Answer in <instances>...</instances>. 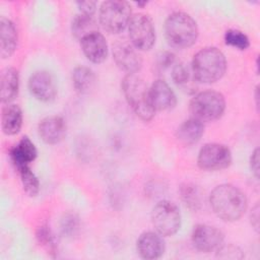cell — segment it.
<instances>
[{
  "label": "cell",
  "mask_w": 260,
  "mask_h": 260,
  "mask_svg": "<svg viewBox=\"0 0 260 260\" xmlns=\"http://www.w3.org/2000/svg\"><path fill=\"white\" fill-rule=\"evenodd\" d=\"M209 203L216 216L224 221L240 219L248 206L245 193L231 184L216 186L210 193Z\"/></svg>",
  "instance_id": "cell-1"
},
{
  "label": "cell",
  "mask_w": 260,
  "mask_h": 260,
  "mask_svg": "<svg viewBox=\"0 0 260 260\" xmlns=\"http://www.w3.org/2000/svg\"><path fill=\"white\" fill-rule=\"evenodd\" d=\"M191 70L198 83H213L223 76L226 70V60L217 48H203L194 55Z\"/></svg>",
  "instance_id": "cell-2"
},
{
  "label": "cell",
  "mask_w": 260,
  "mask_h": 260,
  "mask_svg": "<svg viewBox=\"0 0 260 260\" xmlns=\"http://www.w3.org/2000/svg\"><path fill=\"white\" fill-rule=\"evenodd\" d=\"M165 35L171 47L183 50L195 44L198 38V26L189 14L174 12L166 19Z\"/></svg>",
  "instance_id": "cell-3"
},
{
  "label": "cell",
  "mask_w": 260,
  "mask_h": 260,
  "mask_svg": "<svg viewBox=\"0 0 260 260\" xmlns=\"http://www.w3.org/2000/svg\"><path fill=\"white\" fill-rule=\"evenodd\" d=\"M122 91L128 105L141 120L147 122L154 116V109L149 99V87L136 74H127L122 80Z\"/></svg>",
  "instance_id": "cell-4"
},
{
  "label": "cell",
  "mask_w": 260,
  "mask_h": 260,
  "mask_svg": "<svg viewBox=\"0 0 260 260\" xmlns=\"http://www.w3.org/2000/svg\"><path fill=\"white\" fill-rule=\"evenodd\" d=\"M225 109L224 96L215 90H203L194 95L190 102L191 118L202 123L219 119Z\"/></svg>",
  "instance_id": "cell-5"
},
{
  "label": "cell",
  "mask_w": 260,
  "mask_h": 260,
  "mask_svg": "<svg viewBox=\"0 0 260 260\" xmlns=\"http://www.w3.org/2000/svg\"><path fill=\"white\" fill-rule=\"evenodd\" d=\"M99 19L101 25L110 34L123 31L132 18L131 6L126 1L109 0L102 3Z\"/></svg>",
  "instance_id": "cell-6"
},
{
  "label": "cell",
  "mask_w": 260,
  "mask_h": 260,
  "mask_svg": "<svg viewBox=\"0 0 260 260\" xmlns=\"http://www.w3.org/2000/svg\"><path fill=\"white\" fill-rule=\"evenodd\" d=\"M151 222L156 233L162 237L175 235L181 226V213L178 206L169 200L157 202L151 211Z\"/></svg>",
  "instance_id": "cell-7"
},
{
  "label": "cell",
  "mask_w": 260,
  "mask_h": 260,
  "mask_svg": "<svg viewBox=\"0 0 260 260\" xmlns=\"http://www.w3.org/2000/svg\"><path fill=\"white\" fill-rule=\"evenodd\" d=\"M130 43L140 51L150 50L155 43V28L151 18L143 13L132 15L128 25Z\"/></svg>",
  "instance_id": "cell-8"
},
{
  "label": "cell",
  "mask_w": 260,
  "mask_h": 260,
  "mask_svg": "<svg viewBox=\"0 0 260 260\" xmlns=\"http://www.w3.org/2000/svg\"><path fill=\"white\" fill-rule=\"evenodd\" d=\"M197 164L205 171H220L232 164V152L224 144L207 143L199 150Z\"/></svg>",
  "instance_id": "cell-9"
},
{
  "label": "cell",
  "mask_w": 260,
  "mask_h": 260,
  "mask_svg": "<svg viewBox=\"0 0 260 260\" xmlns=\"http://www.w3.org/2000/svg\"><path fill=\"white\" fill-rule=\"evenodd\" d=\"M193 246L200 252H215L222 244L224 236L215 226L200 223L194 226L191 235Z\"/></svg>",
  "instance_id": "cell-10"
},
{
  "label": "cell",
  "mask_w": 260,
  "mask_h": 260,
  "mask_svg": "<svg viewBox=\"0 0 260 260\" xmlns=\"http://www.w3.org/2000/svg\"><path fill=\"white\" fill-rule=\"evenodd\" d=\"M113 56L118 67L128 74H135L142 66V58L137 49L127 41H118L113 46Z\"/></svg>",
  "instance_id": "cell-11"
},
{
  "label": "cell",
  "mask_w": 260,
  "mask_h": 260,
  "mask_svg": "<svg viewBox=\"0 0 260 260\" xmlns=\"http://www.w3.org/2000/svg\"><path fill=\"white\" fill-rule=\"evenodd\" d=\"M30 93L42 102H51L56 98L57 87L53 76L47 71H37L28 79Z\"/></svg>",
  "instance_id": "cell-12"
},
{
  "label": "cell",
  "mask_w": 260,
  "mask_h": 260,
  "mask_svg": "<svg viewBox=\"0 0 260 260\" xmlns=\"http://www.w3.org/2000/svg\"><path fill=\"white\" fill-rule=\"evenodd\" d=\"M136 249L141 258L153 260L164 255L166 245L162 236L158 233L144 232L136 242Z\"/></svg>",
  "instance_id": "cell-13"
},
{
  "label": "cell",
  "mask_w": 260,
  "mask_h": 260,
  "mask_svg": "<svg viewBox=\"0 0 260 260\" xmlns=\"http://www.w3.org/2000/svg\"><path fill=\"white\" fill-rule=\"evenodd\" d=\"M80 47L84 56L92 63H102L108 56V43L99 30L82 38Z\"/></svg>",
  "instance_id": "cell-14"
},
{
  "label": "cell",
  "mask_w": 260,
  "mask_h": 260,
  "mask_svg": "<svg viewBox=\"0 0 260 260\" xmlns=\"http://www.w3.org/2000/svg\"><path fill=\"white\" fill-rule=\"evenodd\" d=\"M149 99L154 111H169L175 108L177 98L170 85L161 79L155 80L149 87Z\"/></svg>",
  "instance_id": "cell-15"
},
{
  "label": "cell",
  "mask_w": 260,
  "mask_h": 260,
  "mask_svg": "<svg viewBox=\"0 0 260 260\" xmlns=\"http://www.w3.org/2000/svg\"><path fill=\"white\" fill-rule=\"evenodd\" d=\"M42 140L47 144H57L66 135V123L60 116H49L44 118L38 127Z\"/></svg>",
  "instance_id": "cell-16"
},
{
  "label": "cell",
  "mask_w": 260,
  "mask_h": 260,
  "mask_svg": "<svg viewBox=\"0 0 260 260\" xmlns=\"http://www.w3.org/2000/svg\"><path fill=\"white\" fill-rule=\"evenodd\" d=\"M18 35L14 23L6 18H0V56L7 59L12 56L17 47Z\"/></svg>",
  "instance_id": "cell-17"
},
{
  "label": "cell",
  "mask_w": 260,
  "mask_h": 260,
  "mask_svg": "<svg viewBox=\"0 0 260 260\" xmlns=\"http://www.w3.org/2000/svg\"><path fill=\"white\" fill-rule=\"evenodd\" d=\"M38 155V150L34 142L27 137L23 136L19 142L10 149V159L15 169L26 166L32 162Z\"/></svg>",
  "instance_id": "cell-18"
},
{
  "label": "cell",
  "mask_w": 260,
  "mask_h": 260,
  "mask_svg": "<svg viewBox=\"0 0 260 260\" xmlns=\"http://www.w3.org/2000/svg\"><path fill=\"white\" fill-rule=\"evenodd\" d=\"M19 75L15 68L8 67L2 70L0 76V99L4 104H10L17 95Z\"/></svg>",
  "instance_id": "cell-19"
},
{
  "label": "cell",
  "mask_w": 260,
  "mask_h": 260,
  "mask_svg": "<svg viewBox=\"0 0 260 260\" xmlns=\"http://www.w3.org/2000/svg\"><path fill=\"white\" fill-rule=\"evenodd\" d=\"M204 133V125L202 122L190 118L184 121L177 129L176 137L184 145H192L200 140Z\"/></svg>",
  "instance_id": "cell-20"
},
{
  "label": "cell",
  "mask_w": 260,
  "mask_h": 260,
  "mask_svg": "<svg viewBox=\"0 0 260 260\" xmlns=\"http://www.w3.org/2000/svg\"><path fill=\"white\" fill-rule=\"evenodd\" d=\"M22 126L21 109L14 104H7L2 109L1 128L4 134L14 135L19 132Z\"/></svg>",
  "instance_id": "cell-21"
},
{
  "label": "cell",
  "mask_w": 260,
  "mask_h": 260,
  "mask_svg": "<svg viewBox=\"0 0 260 260\" xmlns=\"http://www.w3.org/2000/svg\"><path fill=\"white\" fill-rule=\"evenodd\" d=\"M72 82L77 92L88 93L94 87L95 74L86 66H77L72 72Z\"/></svg>",
  "instance_id": "cell-22"
},
{
  "label": "cell",
  "mask_w": 260,
  "mask_h": 260,
  "mask_svg": "<svg viewBox=\"0 0 260 260\" xmlns=\"http://www.w3.org/2000/svg\"><path fill=\"white\" fill-rule=\"evenodd\" d=\"M172 78L176 85L183 90L194 92L196 89L197 81L193 76L191 66H187L184 63L176 64L172 69Z\"/></svg>",
  "instance_id": "cell-23"
},
{
  "label": "cell",
  "mask_w": 260,
  "mask_h": 260,
  "mask_svg": "<svg viewBox=\"0 0 260 260\" xmlns=\"http://www.w3.org/2000/svg\"><path fill=\"white\" fill-rule=\"evenodd\" d=\"M71 31L79 41L85 36L98 31V25L93 15H86L83 13L75 15L71 22Z\"/></svg>",
  "instance_id": "cell-24"
},
{
  "label": "cell",
  "mask_w": 260,
  "mask_h": 260,
  "mask_svg": "<svg viewBox=\"0 0 260 260\" xmlns=\"http://www.w3.org/2000/svg\"><path fill=\"white\" fill-rule=\"evenodd\" d=\"M16 170L19 174L20 182L24 192L30 197L37 196L40 191V182L35 173L31 171L30 167L28 165L21 166Z\"/></svg>",
  "instance_id": "cell-25"
},
{
  "label": "cell",
  "mask_w": 260,
  "mask_h": 260,
  "mask_svg": "<svg viewBox=\"0 0 260 260\" xmlns=\"http://www.w3.org/2000/svg\"><path fill=\"white\" fill-rule=\"evenodd\" d=\"M36 237L38 239V242L40 245H42L43 248H45L48 253L52 256H55L57 253V242L56 238L51 231L50 226L47 223L41 224L36 233Z\"/></svg>",
  "instance_id": "cell-26"
},
{
  "label": "cell",
  "mask_w": 260,
  "mask_h": 260,
  "mask_svg": "<svg viewBox=\"0 0 260 260\" xmlns=\"http://www.w3.org/2000/svg\"><path fill=\"white\" fill-rule=\"evenodd\" d=\"M181 198L190 209L196 210L201 204V194L198 187L194 184L186 183L180 188Z\"/></svg>",
  "instance_id": "cell-27"
},
{
  "label": "cell",
  "mask_w": 260,
  "mask_h": 260,
  "mask_svg": "<svg viewBox=\"0 0 260 260\" xmlns=\"http://www.w3.org/2000/svg\"><path fill=\"white\" fill-rule=\"evenodd\" d=\"M224 42L226 45L239 50H246L250 47V40L243 31L238 29H229L224 34Z\"/></svg>",
  "instance_id": "cell-28"
},
{
  "label": "cell",
  "mask_w": 260,
  "mask_h": 260,
  "mask_svg": "<svg viewBox=\"0 0 260 260\" xmlns=\"http://www.w3.org/2000/svg\"><path fill=\"white\" fill-rule=\"evenodd\" d=\"M215 252H216V256L221 259L237 260V259H242L244 256L241 249L234 245L222 244Z\"/></svg>",
  "instance_id": "cell-29"
},
{
  "label": "cell",
  "mask_w": 260,
  "mask_h": 260,
  "mask_svg": "<svg viewBox=\"0 0 260 260\" xmlns=\"http://www.w3.org/2000/svg\"><path fill=\"white\" fill-rule=\"evenodd\" d=\"M79 229V220L78 217L72 213L66 214L61 222V230L64 235L73 236L77 233Z\"/></svg>",
  "instance_id": "cell-30"
},
{
  "label": "cell",
  "mask_w": 260,
  "mask_h": 260,
  "mask_svg": "<svg viewBox=\"0 0 260 260\" xmlns=\"http://www.w3.org/2000/svg\"><path fill=\"white\" fill-rule=\"evenodd\" d=\"M80 13L86 15H93L96 10V3L94 1H78L76 2Z\"/></svg>",
  "instance_id": "cell-31"
},
{
  "label": "cell",
  "mask_w": 260,
  "mask_h": 260,
  "mask_svg": "<svg viewBox=\"0 0 260 260\" xmlns=\"http://www.w3.org/2000/svg\"><path fill=\"white\" fill-rule=\"evenodd\" d=\"M250 168L254 176L258 179L259 178V148H256L251 155L250 158Z\"/></svg>",
  "instance_id": "cell-32"
},
{
  "label": "cell",
  "mask_w": 260,
  "mask_h": 260,
  "mask_svg": "<svg viewBox=\"0 0 260 260\" xmlns=\"http://www.w3.org/2000/svg\"><path fill=\"white\" fill-rule=\"evenodd\" d=\"M174 60H175V56L174 54L170 53V52H165L161 54V56L159 57L158 59V65L162 68L165 67H168L170 66L171 64L174 63Z\"/></svg>",
  "instance_id": "cell-33"
},
{
  "label": "cell",
  "mask_w": 260,
  "mask_h": 260,
  "mask_svg": "<svg viewBox=\"0 0 260 260\" xmlns=\"http://www.w3.org/2000/svg\"><path fill=\"white\" fill-rule=\"evenodd\" d=\"M251 223L253 225V228L258 231L259 229V205L256 204L255 207L252 209V212H251Z\"/></svg>",
  "instance_id": "cell-34"
},
{
  "label": "cell",
  "mask_w": 260,
  "mask_h": 260,
  "mask_svg": "<svg viewBox=\"0 0 260 260\" xmlns=\"http://www.w3.org/2000/svg\"><path fill=\"white\" fill-rule=\"evenodd\" d=\"M255 99H256V107L258 108L259 107V102H258V100H259V88H258V86L256 87V90H255Z\"/></svg>",
  "instance_id": "cell-35"
},
{
  "label": "cell",
  "mask_w": 260,
  "mask_h": 260,
  "mask_svg": "<svg viewBox=\"0 0 260 260\" xmlns=\"http://www.w3.org/2000/svg\"><path fill=\"white\" fill-rule=\"evenodd\" d=\"M146 4V2H138L137 3V5H141V6H143V5H145Z\"/></svg>",
  "instance_id": "cell-36"
}]
</instances>
